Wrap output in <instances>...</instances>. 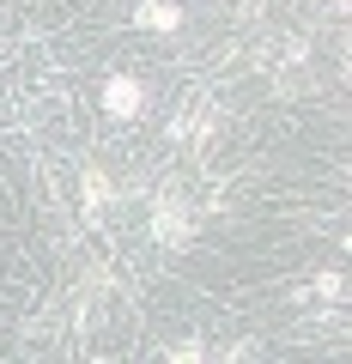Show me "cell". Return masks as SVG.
<instances>
[{
    "label": "cell",
    "mask_w": 352,
    "mask_h": 364,
    "mask_svg": "<svg viewBox=\"0 0 352 364\" xmlns=\"http://www.w3.org/2000/svg\"><path fill=\"white\" fill-rule=\"evenodd\" d=\"M140 18H146V25H158V31H170V25H176V6H170V0H146Z\"/></svg>",
    "instance_id": "obj_2"
},
{
    "label": "cell",
    "mask_w": 352,
    "mask_h": 364,
    "mask_svg": "<svg viewBox=\"0 0 352 364\" xmlns=\"http://www.w3.org/2000/svg\"><path fill=\"white\" fill-rule=\"evenodd\" d=\"M170 364H207V358H201V346H176V352H170Z\"/></svg>",
    "instance_id": "obj_5"
},
{
    "label": "cell",
    "mask_w": 352,
    "mask_h": 364,
    "mask_svg": "<svg viewBox=\"0 0 352 364\" xmlns=\"http://www.w3.org/2000/svg\"><path fill=\"white\" fill-rule=\"evenodd\" d=\"M104 200H110V182L92 170V176H85V207H104Z\"/></svg>",
    "instance_id": "obj_4"
},
{
    "label": "cell",
    "mask_w": 352,
    "mask_h": 364,
    "mask_svg": "<svg viewBox=\"0 0 352 364\" xmlns=\"http://www.w3.org/2000/svg\"><path fill=\"white\" fill-rule=\"evenodd\" d=\"M104 104H110V116H134V109H140V85H134V79H110Z\"/></svg>",
    "instance_id": "obj_1"
},
{
    "label": "cell",
    "mask_w": 352,
    "mask_h": 364,
    "mask_svg": "<svg viewBox=\"0 0 352 364\" xmlns=\"http://www.w3.org/2000/svg\"><path fill=\"white\" fill-rule=\"evenodd\" d=\"M158 237H170V243L183 237V213H176V207H164V213H158Z\"/></svg>",
    "instance_id": "obj_3"
}]
</instances>
